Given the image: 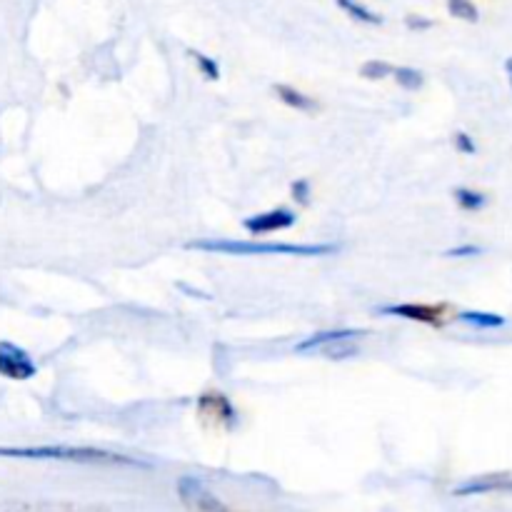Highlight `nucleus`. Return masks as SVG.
I'll return each instance as SVG.
<instances>
[{"mask_svg":"<svg viewBox=\"0 0 512 512\" xmlns=\"http://www.w3.org/2000/svg\"><path fill=\"white\" fill-rule=\"evenodd\" d=\"M405 28H408L410 33H428V30L435 28V20L418 13H408L405 15Z\"/></svg>","mask_w":512,"mask_h":512,"instance_id":"aec40b11","label":"nucleus"},{"mask_svg":"<svg viewBox=\"0 0 512 512\" xmlns=\"http://www.w3.org/2000/svg\"><path fill=\"white\" fill-rule=\"evenodd\" d=\"M393 73H395V65L388 63V60L373 58V60H365V63L360 65V78L375 80V83H378V80L390 78Z\"/></svg>","mask_w":512,"mask_h":512,"instance_id":"2eb2a0df","label":"nucleus"},{"mask_svg":"<svg viewBox=\"0 0 512 512\" xmlns=\"http://www.w3.org/2000/svg\"><path fill=\"white\" fill-rule=\"evenodd\" d=\"M455 320L460 323L470 325V328H480V330H495L503 328L505 318L498 313H488V310H463V313H455Z\"/></svg>","mask_w":512,"mask_h":512,"instance_id":"f8f14e48","label":"nucleus"},{"mask_svg":"<svg viewBox=\"0 0 512 512\" xmlns=\"http://www.w3.org/2000/svg\"><path fill=\"white\" fill-rule=\"evenodd\" d=\"M0 458H23V460H63V463L83 465H123V468H145L150 465L138 458H128L120 453L95 448H65V445H48V448H0Z\"/></svg>","mask_w":512,"mask_h":512,"instance_id":"f03ea898","label":"nucleus"},{"mask_svg":"<svg viewBox=\"0 0 512 512\" xmlns=\"http://www.w3.org/2000/svg\"><path fill=\"white\" fill-rule=\"evenodd\" d=\"M458 498H470V495H488V493H512V475L510 473H488L480 478L468 480L465 485L453 490Z\"/></svg>","mask_w":512,"mask_h":512,"instance_id":"6e6552de","label":"nucleus"},{"mask_svg":"<svg viewBox=\"0 0 512 512\" xmlns=\"http://www.w3.org/2000/svg\"><path fill=\"white\" fill-rule=\"evenodd\" d=\"M188 250L225 255H298V258H315V255L338 253V243H258V240H193L185 245Z\"/></svg>","mask_w":512,"mask_h":512,"instance_id":"f257e3e1","label":"nucleus"},{"mask_svg":"<svg viewBox=\"0 0 512 512\" xmlns=\"http://www.w3.org/2000/svg\"><path fill=\"white\" fill-rule=\"evenodd\" d=\"M453 145L458 153L463 155H475L478 153V143H475V138L470 133H465V130H455L453 133Z\"/></svg>","mask_w":512,"mask_h":512,"instance_id":"6ab92c4d","label":"nucleus"},{"mask_svg":"<svg viewBox=\"0 0 512 512\" xmlns=\"http://www.w3.org/2000/svg\"><path fill=\"white\" fill-rule=\"evenodd\" d=\"M178 495L188 510H200V512L225 510V505L220 503L208 488H205L203 480L193 478V475H183V478L178 480Z\"/></svg>","mask_w":512,"mask_h":512,"instance_id":"0eeeda50","label":"nucleus"},{"mask_svg":"<svg viewBox=\"0 0 512 512\" xmlns=\"http://www.w3.org/2000/svg\"><path fill=\"white\" fill-rule=\"evenodd\" d=\"M298 225V213L285 205L273 210H265V213H255L250 218L243 220V228L253 235H268L278 233V230H290Z\"/></svg>","mask_w":512,"mask_h":512,"instance_id":"423d86ee","label":"nucleus"},{"mask_svg":"<svg viewBox=\"0 0 512 512\" xmlns=\"http://www.w3.org/2000/svg\"><path fill=\"white\" fill-rule=\"evenodd\" d=\"M483 253L480 245H460V248H450L445 250V258H475V255Z\"/></svg>","mask_w":512,"mask_h":512,"instance_id":"412c9836","label":"nucleus"},{"mask_svg":"<svg viewBox=\"0 0 512 512\" xmlns=\"http://www.w3.org/2000/svg\"><path fill=\"white\" fill-rule=\"evenodd\" d=\"M448 3V13L453 18L465 20V23H478L480 20V10L473 0H445Z\"/></svg>","mask_w":512,"mask_h":512,"instance_id":"dca6fc26","label":"nucleus"},{"mask_svg":"<svg viewBox=\"0 0 512 512\" xmlns=\"http://www.w3.org/2000/svg\"><path fill=\"white\" fill-rule=\"evenodd\" d=\"M273 93L280 103L288 105L290 110H298V113H318L320 110V103L313 98V95L303 93V90L293 88V85L288 83H275Z\"/></svg>","mask_w":512,"mask_h":512,"instance_id":"9d476101","label":"nucleus"},{"mask_svg":"<svg viewBox=\"0 0 512 512\" xmlns=\"http://www.w3.org/2000/svg\"><path fill=\"white\" fill-rule=\"evenodd\" d=\"M290 195L298 203V208H310L313 205V185H310L308 178H298L290 185Z\"/></svg>","mask_w":512,"mask_h":512,"instance_id":"a211bd4d","label":"nucleus"},{"mask_svg":"<svg viewBox=\"0 0 512 512\" xmlns=\"http://www.w3.org/2000/svg\"><path fill=\"white\" fill-rule=\"evenodd\" d=\"M365 335H368V330H355V328L320 330V333H313L310 338H305L303 343L295 345V353H310V350L330 348V345H340V343H345V340L365 338Z\"/></svg>","mask_w":512,"mask_h":512,"instance_id":"1a4fd4ad","label":"nucleus"},{"mask_svg":"<svg viewBox=\"0 0 512 512\" xmlns=\"http://www.w3.org/2000/svg\"><path fill=\"white\" fill-rule=\"evenodd\" d=\"M505 73H508V78H510V85H512V55L508 60H505Z\"/></svg>","mask_w":512,"mask_h":512,"instance_id":"4be33fe9","label":"nucleus"},{"mask_svg":"<svg viewBox=\"0 0 512 512\" xmlns=\"http://www.w3.org/2000/svg\"><path fill=\"white\" fill-rule=\"evenodd\" d=\"M453 198H455V203H458V208L463 210V213H480V210L488 205V195H485L483 190L463 188V185L453 190Z\"/></svg>","mask_w":512,"mask_h":512,"instance_id":"ddd939ff","label":"nucleus"},{"mask_svg":"<svg viewBox=\"0 0 512 512\" xmlns=\"http://www.w3.org/2000/svg\"><path fill=\"white\" fill-rule=\"evenodd\" d=\"M335 5H338V8L343 10L350 20H355V23L370 25V28H378V25H383V15L375 13L373 8H368V5L360 3V0H335Z\"/></svg>","mask_w":512,"mask_h":512,"instance_id":"9b49d317","label":"nucleus"},{"mask_svg":"<svg viewBox=\"0 0 512 512\" xmlns=\"http://www.w3.org/2000/svg\"><path fill=\"white\" fill-rule=\"evenodd\" d=\"M380 315H395V318L413 320V323L430 325V328H445L448 323V305H428V303H400V305H385L378 310Z\"/></svg>","mask_w":512,"mask_h":512,"instance_id":"20e7f679","label":"nucleus"},{"mask_svg":"<svg viewBox=\"0 0 512 512\" xmlns=\"http://www.w3.org/2000/svg\"><path fill=\"white\" fill-rule=\"evenodd\" d=\"M393 78H395V83H398L403 90H408V93H418V90L425 85L423 70L410 68V65H398L393 73Z\"/></svg>","mask_w":512,"mask_h":512,"instance_id":"4468645a","label":"nucleus"},{"mask_svg":"<svg viewBox=\"0 0 512 512\" xmlns=\"http://www.w3.org/2000/svg\"><path fill=\"white\" fill-rule=\"evenodd\" d=\"M38 373V365L30 353L10 340H0V375L8 380H30Z\"/></svg>","mask_w":512,"mask_h":512,"instance_id":"39448f33","label":"nucleus"},{"mask_svg":"<svg viewBox=\"0 0 512 512\" xmlns=\"http://www.w3.org/2000/svg\"><path fill=\"white\" fill-rule=\"evenodd\" d=\"M190 58L195 60V65H198V73H203L205 80H220V63L215 58H210L208 53H203V50H188Z\"/></svg>","mask_w":512,"mask_h":512,"instance_id":"f3484780","label":"nucleus"},{"mask_svg":"<svg viewBox=\"0 0 512 512\" xmlns=\"http://www.w3.org/2000/svg\"><path fill=\"white\" fill-rule=\"evenodd\" d=\"M198 415L205 425L210 428L225 430V433H233L238 428V408L233 405V400L225 393H203L198 398Z\"/></svg>","mask_w":512,"mask_h":512,"instance_id":"7ed1b4c3","label":"nucleus"}]
</instances>
